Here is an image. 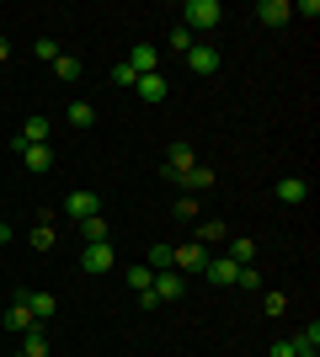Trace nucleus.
<instances>
[{"label":"nucleus","mask_w":320,"mask_h":357,"mask_svg":"<svg viewBox=\"0 0 320 357\" xmlns=\"http://www.w3.org/2000/svg\"><path fill=\"white\" fill-rule=\"evenodd\" d=\"M219 22H224V6H219V0H187L182 6V27L192 32V38H198V32H213Z\"/></svg>","instance_id":"nucleus-1"},{"label":"nucleus","mask_w":320,"mask_h":357,"mask_svg":"<svg viewBox=\"0 0 320 357\" xmlns=\"http://www.w3.org/2000/svg\"><path fill=\"white\" fill-rule=\"evenodd\" d=\"M171 267H176V272H203V267H208V245H198V240L171 245Z\"/></svg>","instance_id":"nucleus-2"},{"label":"nucleus","mask_w":320,"mask_h":357,"mask_svg":"<svg viewBox=\"0 0 320 357\" xmlns=\"http://www.w3.org/2000/svg\"><path fill=\"white\" fill-rule=\"evenodd\" d=\"M16 149H22V165H27V171H38V176L54 171V149H48V144H27V139H16Z\"/></svg>","instance_id":"nucleus-3"},{"label":"nucleus","mask_w":320,"mask_h":357,"mask_svg":"<svg viewBox=\"0 0 320 357\" xmlns=\"http://www.w3.org/2000/svg\"><path fill=\"white\" fill-rule=\"evenodd\" d=\"M80 267H86V272H112V267H118V251H112V240H102V245H86Z\"/></svg>","instance_id":"nucleus-4"},{"label":"nucleus","mask_w":320,"mask_h":357,"mask_svg":"<svg viewBox=\"0 0 320 357\" xmlns=\"http://www.w3.org/2000/svg\"><path fill=\"white\" fill-rule=\"evenodd\" d=\"M203 278H208L213 288H235V278H241V267H235L229 256H208V267H203Z\"/></svg>","instance_id":"nucleus-5"},{"label":"nucleus","mask_w":320,"mask_h":357,"mask_svg":"<svg viewBox=\"0 0 320 357\" xmlns=\"http://www.w3.org/2000/svg\"><path fill=\"white\" fill-rule=\"evenodd\" d=\"M64 213L80 224V219H96V213H102V203H96V192H86V187H80V192L64 197Z\"/></svg>","instance_id":"nucleus-6"},{"label":"nucleus","mask_w":320,"mask_h":357,"mask_svg":"<svg viewBox=\"0 0 320 357\" xmlns=\"http://www.w3.org/2000/svg\"><path fill=\"white\" fill-rule=\"evenodd\" d=\"M0 326L11 331V336H22V331H32V326H38V320H32V310H27V298H22V294L11 298V310H6V320H0Z\"/></svg>","instance_id":"nucleus-7"},{"label":"nucleus","mask_w":320,"mask_h":357,"mask_svg":"<svg viewBox=\"0 0 320 357\" xmlns=\"http://www.w3.org/2000/svg\"><path fill=\"white\" fill-rule=\"evenodd\" d=\"M187 70H192V75H213V70H219V48L198 38V48L187 54Z\"/></svg>","instance_id":"nucleus-8"},{"label":"nucleus","mask_w":320,"mask_h":357,"mask_svg":"<svg viewBox=\"0 0 320 357\" xmlns=\"http://www.w3.org/2000/svg\"><path fill=\"white\" fill-rule=\"evenodd\" d=\"M150 294L160 298V304H171V298H182V272H155Z\"/></svg>","instance_id":"nucleus-9"},{"label":"nucleus","mask_w":320,"mask_h":357,"mask_svg":"<svg viewBox=\"0 0 320 357\" xmlns=\"http://www.w3.org/2000/svg\"><path fill=\"white\" fill-rule=\"evenodd\" d=\"M128 70L134 75H160V54H155L150 43H139L134 54H128Z\"/></svg>","instance_id":"nucleus-10"},{"label":"nucleus","mask_w":320,"mask_h":357,"mask_svg":"<svg viewBox=\"0 0 320 357\" xmlns=\"http://www.w3.org/2000/svg\"><path fill=\"white\" fill-rule=\"evenodd\" d=\"M134 91H139V102H166V75H139L134 80Z\"/></svg>","instance_id":"nucleus-11"},{"label":"nucleus","mask_w":320,"mask_h":357,"mask_svg":"<svg viewBox=\"0 0 320 357\" xmlns=\"http://www.w3.org/2000/svg\"><path fill=\"white\" fill-rule=\"evenodd\" d=\"M257 16L267 22V27H283V22H294V6H289V0H261Z\"/></svg>","instance_id":"nucleus-12"},{"label":"nucleus","mask_w":320,"mask_h":357,"mask_svg":"<svg viewBox=\"0 0 320 357\" xmlns=\"http://www.w3.org/2000/svg\"><path fill=\"white\" fill-rule=\"evenodd\" d=\"M273 192H277V203H305V197H310V181L305 176H283Z\"/></svg>","instance_id":"nucleus-13"},{"label":"nucleus","mask_w":320,"mask_h":357,"mask_svg":"<svg viewBox=\"0 0 320 357\" xmlns=\"http://www.w3.org/2000/svg\"><path fill=\"white\" fill-rule=\"evenodd\" d=\"M229 261H235V267H257V240H245V235H235L229 240Z\"/></svg>","instance_id":"nucleus-14"},{"label":"nucleus","mask_w":320,"mask_h":357,"mask_svg":"<svg viewBox=\"0 0 320 357\" xmlns=\"http://www.w3.org/2000/svg\"><path fill=\"white\" fill-rule=\"evenodd\" d=\"M48 134H54V123H48L43 112H32V118L22 123V139H27V144H48Z\"/></svg>","instance_id":"nucleus-15"},{"label":"nucleus","mask_w":320,"mask_h":357,"mask_svg":"<svg viewBox=\"0 0 320 357\" xmlns=\"http://www.w3.org/2000/svg\"><path fill=\"white\" fill-rule=\"evenodd\" d=\"M192 165H198V160H192V149H187V144H176V149L166 155V176H176V181H182L187 171H192Z\"/></svg>","instance_id":"nucleus-16"},{"label":"nucleus","mask_w":320,"mask_h":357,"mask_svg":"<svg viewBox=\"0 0 320 357\" xmlns=\"http://www.w3.org/2000/svg\"><path fill=\"white\" fill-rule=\"evenodd\" d=\"M22 298H27V310H32V320H38V326L54 314V294H43V288H27Z\"/></svg>","instance_id":"nucleus-17"},{"label":"nucleus","mask_w":320,"mask_h":357,"mask_svg":"<svg viewBox=\"0 0 320 357\" xmlns=\"http://www.w3.org/2000/svg\"><path fill=\"white\" fill-rule=\"evenodd\" d=\"M289 347H294V352H320V326H315V320H310V326H299V331L289 336Z\"/></svg>","instance_id":"nucleus-18"},{"label":"nucleus","mask_w":320,"mask_h":357,"mask_svg":"<svg viewBox=\"0 0 320 357\" xmlns=\"http://www.w3.org/2000/svg\"><path fill=\"white\" fill-rule=\"evenodd\" d=\"M22 357H48V331L43 326L22 331Z\"/></svg>","instance_id":"nucleus-19"},{"label":"nucleus","mask_w":320,"mask_h":357,"mask_svg":"<svg viewBox=\"0 0 320 357\" xmlns=\"http://www.w3.org/2000/svg\"><path fill=\"white\" fill-rule=\"evenodd\" d=\"M80 235H86V245H102V240L112 235V224H107L102 213H96V219H80Z\"/></svg>","instance_id":"nucleus-20"},{"label":"nucleus","mask_w":320,"mask_h":357,"mask_svg":"<svg viewBox=\"0 0 320 357\" xmlns=\"http://www.w3.org/2000/svg\"><path fill=\"white\" fill-rule=\"evenodd\" d=\"M219 240H229L224 219H203V224H198V245H219Z\"/></svg>","instance_id":"nucleus-21"},{"label":"nucleus","mask_w":320,"mask_h":357,"mask_svg":"<svg viewBox=\"0 0 320 357\" xmlns=\"http://www.w3.org/2000/svg\"><path fill=\"white\" fill-rule=\"evenodd\" d=\"M64 118L75 123V128H91V123H96V107L91 102H70V107H64Z\"/></svg>","instance_id":"nucleus-22"},{"label":"nucleus","mask_w":320,"mask_h":357,"mask_svg":"<svg viewBox=\"0 0 320 357\" xmlns=\"http://www.w3.org/2000/svg\"><path fill=\"white\" fill-rule=\"evenodd\" d=\"M171 48H176V54H182V59H187V54L198 48V38H192V32H187L182 22H176V27H171Z\"/></svg>","instance_id":"nucleus-23"},{"label":"nucleus","mask_w":320,"mask_h":357,"mask_svg":"<svg viewBox=\"0 0 320 357\" xmlns=\"http://www.w3.org/2000/svg\"><path fill=\"white\" fill-rule=\"evenodd\" d=\"M54 75H59L64 86H70V80H80V59H70V54H59V59H54Z\"/></svg>","instance_id":"nucleus-24"},{"label":"nucleus","mask_w":320,"mask_h":357,"mask_svg":"<svg viewBox=\"0 0 320 357\" xmlns=\"http://www.w3.org/2000/svg\"><path fill=\"white\" fill-rule=\"evenodd\" d=\"M32 251H54V224H38V229H32Z\"/></svg>","instance_id":"nucleus-25"},{"label":"nucleus","mask_w":320,"mask_h":357,"mask_svg":"<svg viewBox=\"0 0 320 357\" xmlns=\"http://www.w3.org/2000/svg\"><path fill=\"white\" fill-rule=\"evenodd\" d=\"M150 272H166L171 267V245H150V261H144Z\"/></svg>","instance_id":"nucleus-26"},{"label":"nucleus","mask_w":320,"mask_h":357,"mask_svg":"<svg viewBox=\"0 0 320 357\" xmlns=\"http://www.w3.org/2000/svg\"><path fill=\"white\" fill-rule=\"evenodd\" d=\"M107 80H112V86H134L139 75L128 70V59H123V64H112V70H107Z\"/></svg>","instance_id":"nucleus-27"},{"label":"nucleus","mask_w":320,"mask_h":357,"mask_svg":"<svg viewBox=\"0 0 320 357\" xmlns=\"http://www.w3.org/2000/svg\"><path fill=\"white\" fill-rule=\"evenodd\" d=\"M150 283H155V272H150V267H134V272H128V288H134V294H144Z\"/></svg>","instance_id":"nucleus-28"},{"label":"nucleus","mask_w":320,"mask_h":357,"mask_svg":"<svg viewBox=\"0 0 320 357\" xmlns=\"http://www.w3.org/2000/svg\"><path fill=\"white\" fill-rule=\"evenodd\" d=\"M32 48H38V59H48V64L59 59V43H54V38H38V43H32Z\"/></svg>","instance_id":"nucleus-29"},{"label":"nucleus","mask_w":320,"mask_h":357,"mask_svg":"<svg viewBox=\"0 0 320 357\" xmlns=\"http://www.w3.org/2000/svg\"><path fill=\"white\" fill-rule=\"evenodd\" d=\"M208 171H203V165H192V171H187V176H182V187H208Z\"/></svg>","instance_id":"nucleus-30"},{"label":"nucleus","mask_w":320,"mask_h":357,"mask_svg":"<svg viewBox=\"0 0 320 357\" xmlns=\"http://www.w3.org/2000/svg\"><path fill=\"white\" fill-rule=\"evenodd\" d=\"M235 283H241V288H261V272H257V267H241V278H235Z\"/></svg>","instance_id":"nucleus-31"},{"label":"nucleus","mask_w":320,"mask_h":357,"mask_svg":"<svg viewBox=\"0 0 320 357\" xmlns=\"http://www.w3.org/2000/svg\"><path fill=\"white\" fill-rule=\"evenodd\" d=\"M176 219H198V203H192V197H176Z\"/></svg>","instance_id":"nucleus-32"},{"label":"nucleus","mask_w":320,"mask_h":357,"mask_svg":"<svg viewBox=\"0 0 320 357\" xmlns=\"http://www.w3.org/2000/svg\"><path fill=\"white\" fill-rule=\"evenodd\" d=\"M267 357H299V352H294L289 342H273V347H267Z\"/></svg>","instance_id":"nucleus-33"},{"label":"nucleus","mask_w":320,"mask_h":357,"mask_svg":"<svg viewBox=\"0 0 320 357\" xmlns=\"http://www.w3.org/2000/svg\"><path fill=\"white\" fill-rule=\"evenodd\" d=\"M6 240H11V224H6V219H0V245H6Z\"/></svg>","instance_id":"nucleus-34"},{"label":"nucleus","mask_w":320,"mask_h":357,"mask_svg":"<svg viewBox=\"0 0 320 357\" xmlns=\"http://www.w3.org/2000/svg\"><path fill=\"white\" fill-rule=\"evenodd\" d=\"M6 59H11V43H6V38H0V64H6Z\"/></svg>","instance_id":"nucleus-35"},{"label":"nucleus","mask_w":320,"mask_h":357,"mask_svg":"<svg viewBox=\"0 0 320 357\" xmlns=\"http://www.w3.org/2000/svg\"><path fill=\"white\" fill-rule=\"evenodd\" d=\"M299 357H315V352H299Z\"/></svg>","instance_id":"nucleus-36"},{"label":"nucleus","mask_w":320,"mask_h":357,"mask_svg":"<svg viewBox=\"0 0 320 357\" xmlns=\"http://www.w3.org/2000/svg\"><path fill=\"white\" fill-rule=\"evenodd\" d=\"M16 357H22V352H16Z\"/></svg>","instance_id":"nucleus-37"}]
</instances>
